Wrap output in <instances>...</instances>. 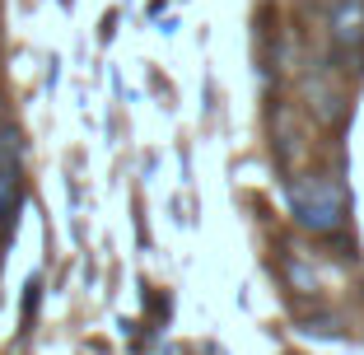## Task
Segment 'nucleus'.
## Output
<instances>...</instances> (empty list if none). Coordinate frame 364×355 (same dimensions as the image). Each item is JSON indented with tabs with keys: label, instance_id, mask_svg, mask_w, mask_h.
Instances as JSON below:
<instances>
[{
	"label": "nucleus",
	"instance_id": "nucleus-1",
	"mask_svg": "<svg viewBox=\"0 0 364 355\" xmlns=\"http://www.w3.org/2000/svg\"><path fill=\"white\" fill-rule=\"evenodd\" d=\"M332 28L341 43H355L364 33V5L360 0H336V10H332Z\"/></svg>",
	"mask_w": 364,
	"mask_h": 355
}]
</instances>
